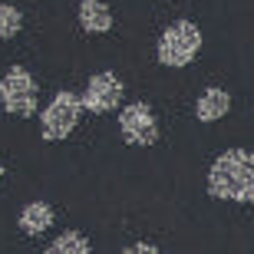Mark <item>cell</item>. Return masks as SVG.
<instances>
[{"mask_svg":"<svg viewBox=\"0 0 254 254\" xmlns=\"http://www.w3.org/2000/svg\"><path fill=\"white\" fill-rule=\"evenodd\" d=\"M208 195L221 201L254 205V152L228 149L208 169Z\"/></svg>","mask_w":254,"mask_h":254,"instance_id":"cell-1","label":"cell"},{"mask_svg":"<svg viewBox=\"0 0 254 254\" xmlns=\"http://www.w3.org/2000/svg\"><path fill=\"white\" fill-rule=\"evenodd\" d=\"M198 50H201V30L191 20H175L159 37V63L179 69L198 57Z\"/></svg>","mask_w":254,"mask_h":254,"instance_id":"cell-2","label":"cell"},{"mask_svg":"<svg viewBox=\"0 0 254 254\" xmlns=\"http://www.w3.org/2000/svg\"><path fill=\"white\" fill-rule=\"evenodd\" d=\"M79 116H83V96L63 89V93H57L50 99V106L40 113V135L47 142H63L66 135L76 129Z\"/></svg>","mask_w":254,"mask_h":254,"instance_id":"cell-3","label":"cell"},{"mask_svg":"<svg viewBox=\"0 0 254 254\" xmlns=\"http://www.w3.org/2000/svg\"><path fill=\"white\" fill-rule=\"evenodd\" d=\"M0 103L10 116H33L37 113V83L23 66H10L0 79Z\"/></svg>","mask_w":254,"mask_h":254,"instance_id":"cell-4","label":"cell"},{"mask_svg":"<svg viewBox=\"0 0 254 254\" xmlns=\"http://www.w3.org/2000/svg\"><path fill=\"white\" fill-rule=\"evenodd\" d=\"M123 79L116 73H109V69H103V73L89 76V83H86L83 89V109H89V113L103 116V113H113L116 106L123 103Z\"/></svg>","mask_w":254,"mask_h":254,"instance_id":"cell-5","label":"cell"},{"mask_svg":"<svg viewBox=\"0 0 254 254\" xmlns=\"http://www.w3.org/2000/svg\"><path fill=\"white\" fill-rule=\"evenodd\" d=\"M119 132L129 145H155L159 139V123L145 103H129L119 113Z\"/></svg>","mask_w":254,"mask_h":254,"instance_id":"cell-6","label":"cell"},{"mask_svg":"<svg viewBox=\"0 0 254 254\" xmlns=\"http://www.w3.org/2000/svg\"><path fill=\"white\" fill-rule=\"evenodd\" d=\"M17 225H20V231L30 235V238L43 235V231H50V225H53V208H50L47 201H30V205H23Z\"/></svg>","mask_w":254,"mask_h":254,"instance_id":"cell-7","label":"cell"},{"mask_svg":"<svg viewBox=\"0 0 254 254\" xmlns=\"http://www.w3.org/2000/svg\"><path fill=\"white\" fill-rule=\"evenodd\" d=\"M228 109H231V96H228L225 89H218V86L205 89V93L198 96V103H195L198 123H215V119L228 116Z\"/></svg>","mask_w":254,"mask_h":254,"instance_id":"cell-8","label":"cell"},{"mask_svg":"<svg viewBox=\"0 0 254 254\" xmlns=\"http://www.w3.org/2000/svg\"><path fill=\"white\" fill-rule=\"evenodd\" d=\"M79 23L86 33H106L113 27V13L103 0H79Z\"/></svg>","mask_w":254,"mask_h":254,"instance_id":"cell-9","label":"cell"},{"mask_svg":"<svg viewBox=\"0 0 254 254\" xmlns=\"http://www.w3.org/2000/svg\"><path fill=\"white\" fill-rule=\"evenodd\" d=\"M43 254H89V241H86L83 231H63V235L53 238V245Z\"/></svg>","mask_w":254,"mask_h":254,"instance_id":"cell-10","label":"cell"},{"mask_svg":"<svg viewBox=\"0 0 254 254\" xmlns=\"http://www.w3.org/2000/svg\"><path fill=\"white\" fill-rule=\"evenodd\" d=\"M20 27H23V13L10 3H0V40H10L17 37Z\"/></svg>","mask_w":254,"mask_h":254,"instance_id":"cell-11","label":"cell"},{"mask_svg":"<svg viewBox=\"0 0 254 254\" xmlns=\"http://www.w3.org/2000/svg\"><path fill=\"white\" fill-rule=\"evenodd\" d=\"M123 254H162V248L149 245V241H135V245L123 248Z\"/></svg>","mask_w":254,"mask_h":254,"instance_id":"cell-12","label":"cell"},{"mask_svg":"<svg viewBox=\"0 0 254 254\" xmlns=\"http://www.w3.org/2000/svg\"><path fill=\"white\" fill-rule=\"evenodd\" d=\"M0 182H3V165H0Z\"/></svg>","mask_w":254,"mask_h":254,"instance_id":"cell-13","label":"cell"}]
</instances>
